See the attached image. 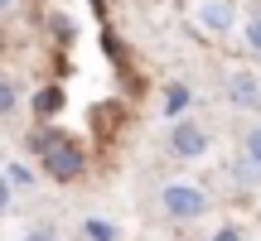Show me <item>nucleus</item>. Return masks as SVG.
I'll return each mask as SVG.
<instances>
[{
	"instance_id": "14",
	"label": "nucleus",
	"mask_w": 261,
	"mask_h": 241,
	"mask_svg": "<svg viewBox=\"0 0 261 241\" xmlns=\"http://www.w3.org/2000/svg\"><path fill=\"white\" fill-rule=\"evenodd\" d=\"M24 241H58V236H54V232H48V227H34V232H29Z\"/></svg>"
},
{
	"instance_id": "4",
	"label": "nucleus",
	"mask_w": 261,
	"mask_h": 241,
	"mask_svg": "<svg viewBox=\"0 0 261 241\" xmlns=\"http://www.w3.org/2000/svg\"><path fill=\"white\" fill-rule=\"evenodd\" d=\"M194 24H203L208 34H227V29L237 24V15H232L227 0H203V5L194 10Z\"/></svg>"
},
{
	"instance_id": "3",
	"label": "nucleus",
	"mask_w": 261,
	"mask_h": 241,
	"mask_svg": "<svg viewBox=\"0 0 261 241\" xmlns=\"http://www.w3.org/2000/svg\"><path fill=\"white\" fill-rule=\"evenodd\" d=\"M169 149H174L179 159H198L208 149V135H203V126H194V120H179L174 130H169Z\"/></svg>"
},
{
	"instance_id": "15",
	"label": "nucleus",
	"mask_w": 261,
	"mask_h": 241,
	"mask_svg": "<svg viewBox=\"0 0 261 241\" xmlns=\"http://www.w3.org/2000/svg\"><path fill=\"white\" fill-rule=\"evenodd\" d=\"M213 241H242V232L237 227H223V232H213Z\"/></svg>"
},
{
	"instance_id": "10",
	"label": "nucleus",
	"mask_w": 261,
	"mask_h": 241,
	"mask_svg": "<svg viewBox=\"0 0 261 241\" xmlns=\"http://www.w3.org/2000/svg\"><path fill=\"white\" fill-rule=\"evenodd\" d=\"M87 236H92V241H116V227H107V222H87Z\"/></svg>"
},
{
	"instance_id": "12",
	"label": "nucleus",
	"mask_w": 261,
	"mask_h": 241,
	"mask_svg": "<svg viewBox=\"0 0 261 241\" xmlns=\"http://www.w3.org/2000/svg\"><path fill=\"white\" fill-rule=\"evenodd\" d=\"M15 87H10V82H0V116H10V111H15Z\"/></svg>"
},
{
	"instance_id": "11",
	"label": "nucleus",
	"mask_w": 261,
	"mask_h": 241,
	"mask_svg": "<svg viewBox=\"0 0 261 241\" xmlns=\"http://www.w3.org/2000/svg\"><path fill=\"white\" fill-rule=\"evenodd\" d=\"M247 159H252V164L261 169V126L252 130V135H247Z\"/></svg>"
},
{
	"instance_id": "6",
	"label": "nucleus",
	"mask_w": 261,
	"mask_h": 241,
	"mask_svg": "<svg viewBox=\"0 0 261 241\" xmlns=\"http://www.w3.org/2000/svg\"><path fill=\"white\" fill-rule=\"evenodd\" d=\"M189 102H194V97H189V87H184V82H169L165 97H160V111H165V116H184Z\"/></svg>"
},
{
	"instance_id": "9",
	"label": "nucleus",
	"mask_w": 261,
	"mask_h": 241,
	"mask_svg": "<svg viewBox=\"0 0 261 241\" xmlns=\"http://www.w3.org/2000/svg\"><path fill=\"white\" fill-rule=\"evenodd\" d=\"M247 48H252V53H261V15L247 19Z\"/></svg>"
},
{
	"instance_id": "13",
	"label": "nucleus",
	"mask_w": 261,
	"mask_h": 241,
	"mask_svg": "<svg viewBox=\"0 0 261 241\" xmlns=\"http://www.w3.org/2000/svg\"><path fill=\"white\" fill-rule=\"evenodd\" d=\"M10 193H15V188H10V178L0 174V213H5V207H10Z\"/></svg>"
},
{
	"instance_id": "8",
	"label": "nucleus",
	"mask_w": 261,
	"mask_h": 241,
	"mask_svg": "<svg viewBox=\"0 0 261 241\" xmlns=\"http://www.w3.org/2000/svg\"><path fill=\"white\" fill-rule=\"evenodd\" d=\"M5 178H10V188H29V184H34V174H29L24 164H10V169H5Z\"/></svg>"
},
{
	"instance_id": "5",
	"label": "nucleus",
	"mask_w": 261,
	"mask_h": 241,
	"mask_svg": "<svg viewBox=\"0 0 261 241\" xmlns=\"http://www.w3.org/2000/svg\"><path fill=\"white\" fill-rule=\"evenodd\" d=\"M227 97H232V106H242V111H256L261 106V82L252 73H237L232 82H227Z\"/></svg>"
},
{
	"instance_id": "7",
	"label": "nucleus",
	"mask_w": 261,
	"mask_h": 241,
	"mask_svg": "<svg viewBox=\"0 0 261 241\" xmlns=\"http://www.w3.org/2000/svg\"><path fill=\"white\" fill-rule=\"evenodd\" d=\"M58 106H63V92L58 87H44V92L34 97V116L44 120V116H58Z\"/></svg>"
},
{
	"instance_id": "1",
	"label": "nucleus",
	"mask_w": 261,
	"mask_h": 241,
	"mask_svg": "<svg viewBox=\"0 0 261 241\" xmlns=\"http://www.w3.org/2000/svg\"><path fill=\"white\" fill-rule=\"evenodd\" d=\"M34 155L44 159V174L58 178V184H73V178L87 169L83 145H77L73 135H63V130H39L34 135Z\"/></svg>"
},
{
	"instance_id": "16",
	"label": "nucleus",
	"mask_w": 261,
	"mask_h": 241,
	"mask_svg": "<svg viewBox=\"0 0 261 241\" xmlns=\"http://www.w3.org/2000/svg\"><path fill=\"white\" fill-rule=\"evenodd\" d=\"M5 5H10V0H0V10H5Z\"/></svg>"
},
{
	"instance_id": "2",
	"label": "nucleus",
	"mask_w": 261,
	"mask_h": 241,
	"mask_svg": "<svg viewBox=\"0 0 261 241\" xmlns=\"http://www.w3.org/2000/svg\"><path fill=\"white\" fill-rule=\"evenodd\" d=\"M160 203H165V213L174 222H194V217L208 213V193L194 188V184H165L160 188Z\"/></svg>"
}]
</instances>
